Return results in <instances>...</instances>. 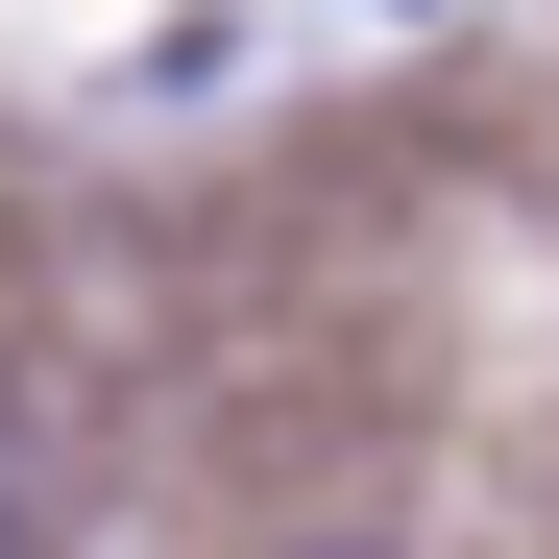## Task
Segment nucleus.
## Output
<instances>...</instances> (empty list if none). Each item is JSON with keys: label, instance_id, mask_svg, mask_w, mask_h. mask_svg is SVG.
Instances as JSON below:
<instances>
[{"label": "nucleus", "instance_id": "nucleus-1", "mask_svg": "<svg viewBox=\"0 0 559 559\" xmlns=\"http://www.w3.org/2000/svg\"><path fill=\"white\" fill-rule=\"evenodd\" d=\"M317 559H390V535H317Z\"/></svg>", "mask_w": 559, "mask_h": 559}]
</instances>
